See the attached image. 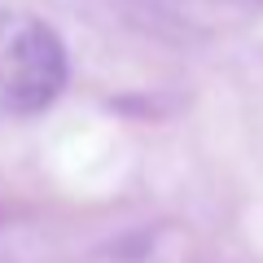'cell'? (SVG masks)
<instances>
[{"label":"cell","instance_id":"cell-1","mask_svg":"<svg viewBox=\"0 0 263 263\" xmlns=\"http://www.w3.org/2000/svg\"><path fill=\"white\" fill-rule=\"evenodd\" d=\"M66 53L53 27L31 13H0V110L35 114L62 92Z\"/></svg>","mask_w":263,"mask_h":263}]
</instances>
